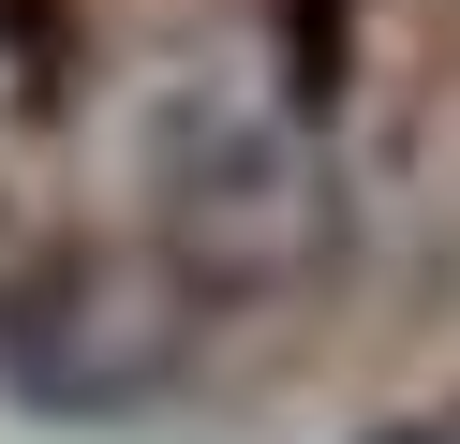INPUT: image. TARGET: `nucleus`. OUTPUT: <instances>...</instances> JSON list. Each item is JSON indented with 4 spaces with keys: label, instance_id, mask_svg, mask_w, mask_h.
I'll return each mask as SVG.
<instances>
[{
    "label": "nucleus",
    "instance_id": "nucleus-3",
    "mask_svg": "<svg viewBox=\"0 0 460 444\" xmlns=\"http://www.w3.org/2000/svg\"><path fill=\"white\" fill-rule=\"evenodd\" d=\"M357 444H460V400L446 414H401V430H357Z\"/></svg>",
    "mask_w": 460,
    "mask_h": 444
},
{
    "label": "nucleus",
    "instance_id": "nucleus-1",
    "mask_svg": "<svg viewBox=\"0 0 460 444\" xmlns=\"http://www.w3.org/2000/svg\"><path fill=\"white\" fill-rule=\"evenodd\" d=\"M193 370V282L149 237H60L0 266V385L31 414H149Z\"/></svg>",
    "mask_w": 460,
    "mask_h": 444
},
{
    "label": "nucleus",
    "instance_id": "nucleus-2",
    "mask_svg": "<svg viewBox=\"0 0 460 444\" xmlns=\"http://www.w3.org/2000/svg\"><path fill=\"white\" fill-rule=\"evenodd\" d=\"M164 222L179 237H149L164 266H208V282H238V266H297L312 237H327V178H312V148L282 134V118H252V104H193L179 118V148H164Z\"/></svg>",
    "mask_w": 460,
    "mask_h": 444
}]
</instances>
